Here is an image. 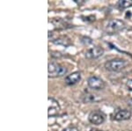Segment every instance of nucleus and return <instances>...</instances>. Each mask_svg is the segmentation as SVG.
<instances>
[{"label":"nucleus","instance_id":"6e6552de","mask_svg":"<svg viewBox=\"0 0 132 131\" xmlns=\"http://www.w3.org/2000/svg\"><path fill=\"white\" fill-rule=\"evenodd\" d=\"M104 54V49L101 47H99V46H96V47H93L89 48L88 50L86 52V57L87 59H97L101 56H103Z\"/></svg>","mask_w":132,"mask_h":131},{"label":"nucleus","instance_id":"9b49d317","mask_svg":"<svg viewBox=\"0 0 132 131\" xmlns=\"http://www.w3.org/2000/svg\"><path fill=\"white\" fill-rule=\"evenodd\" d=\"M53 42H54L55 44H56V45H62V46H64V47H67V46H69L70 44H71L70 40L65 36H61V37L57 38V39L54 40Z\"/></svg>","mask_w":132,"mask_h":131},{"label":"nucleus","instance_id":"f03ea898","mask_svg":"<svg viewBox=\"0 0 132 131\" xmlns=\"http://www.w3.org/2000/svg\"><path fill=\"white\" fill-rule=\"evenodd\" d=\"M128 65V62L126 60L120 58L111 59V60L108 61L105 63V68L108 71H112V72H118L123 69Z\"/></svg>","mask_w":132,"mask_h":131},{"label":"nucleus","instance_id":"f257e3e1","mask_svg":"<svg viewBox=\"0 0 132 131\" xmlns=\"http://www.w3.org/2000/svg\"><path fill=\"white\" fill-rule=\"evenodd\" d=\"M68 69L66 67L61 65L60 63L55 62L50 63L48 66V77H63L67 73Z\"/></svg>","mask_w":132,"mask_h":131},{"label":"nucleus","instance_id":"0eeeda50","mask_svg":"<svg viewBox=\"0 0 132 131\" xmlns=\"http://www.w3.org/2000/svg\"><path fill=\"white\" fill-rule=\"evenodd\" d=\"M132 113L131 111L127 110V109H119L113 115V120L116 121H127L131 118Z\"/></svg>","mask_w":132,"mask_h":131},{"label":"nucleus","instance_id":"a211bd4d","mask_svg":"<svg viewBox=\"0 0 132 131\" xmlns=\"http://www.w3.org/2000/svg\"><path fill=\"white\" fill-rule=\"evenodd\" d=\"M127 103H128V105H129V107L132 108V99H129L127 101Z\"/></svg>","mask_w":132,"mask_h":131},{"label":"nucleus","instance_id":"ddd939ff","mask_svg":"<svg viewBox=\"0 0 132 131\" xmlns=\"http://www.w3.org/2000/svg\"><path fill=\"white\" fill-rule=\"evenodd\" d=\"M82 20L84 21H87V22H92V21L95 20V16L91 15V16H87V17H84L82 16Z\"/></svg>","mask_w":132,"mask_h":131},{"label":"nucleus","instance_id":"9d476101","mask_svg":"<svg viewBox=\"0 0 132 131\" xmlns=\"http://www.w3.org/2000/svg\"><path fill=\"white\" fill-rule=\"evenodd\" d=\"M101 100H102V98L100 95L90 93V92L85 94L82 98V100L84 103H95V102H98V101H101Z\"/></svg>","mask_w":132,"mask_h":131},{"label":"nucleus","instance_id":"dca6fc26","mask_svg":"<svg viewBox=\"0 0 132 131\" xmlns=\"http://www.w3.org/2000/svg\"><path fill=\"white\" fill-rule=\"evenodd\" d=\"M126 85H127V88H128V89L130 90V91H132V78L128 80V81H127V84H126Z\"/></svg>","mask_w":132,"mask_h":131},{"label":"nucleus","instance_id":"7ed1b4c3","mask_svg":"<svg viewBox=\"0 0 132 131\" xmlns=\"http://www.w3.org/2000/svg\"><path fill=\"white\" fill-rule=\"evenodd\" d=\"M125 28V23L121 20H109L105 26V31L108 33H116Z\"/></svg>","mask_w":132,"mask_h":131},{"label":"nucleus","instance_id":"20e7f679","mask_svg":"<svg viewBox=\"0 0 132 131\" xmlns=\"http://www.w3.org/2000/svg\"><path fill=\"white\" fill-rule=\"evenodd\" d=\"M61 107L58 101L52 97L48 98V117H55L60 113Z\"/></svg>","mask_w":132,"mask_h":131},{"label":"nucleus","instance_id":"423d86ee","mask_svg":"<svg viewBox=\"0 0 132 131\" xmlns=\"http://www.w3.org/2000/svg\"><path fill=\"white\" fill-rule=\"evenodd\" d=\"M88 120L92 124L101 125L105 121V115L101 111H93L88 116Z\"/></svg>","mask_w":132,"mask_h":131},{"label":"nucleus","instance_id":"1a4fd4ad","mask_svg":"<svg viewBox=\"0 0 132 131\" xmlns=\"http://www.w3.org/2000/svg\"><path fill=\"white\" fill-rule=\"evenodd\" d=\"M80 80H81V73L78 71H75L65 77V83L68 85H73V84L78 83Z\"/></svg>","mask_w":132,"mask_h":131},{"label":"nucleus","instance_id":"6ab92c4d","mask_svg":"<svg viewBox=\"0 0 132 131\" xmlns=\"http://www.w3.org/2000/svg\"><path fill=\"white\" fill-rule=\"evenodd\" d=\"M90 131H102V130H100V129H96V128H92Z\"/></svg>","mask_w":132,"mask_h":131},{"label":"nucleus","instance_id":"39448f33","mask_svg":"<svg viewBox=\"0 0 132 131\" xmlns=\"http://www.w3.org/2000/svg\"><path fill=\"white\" fill-rule=\"evenodd\" d=\"M87 84L91 89L102 90L105 87V82L97 76H92L87 79Z\"/></svg>","mask_w":132,"mask_h":131},{"label":"nucleus","instance_id":"f3484780","mask_svg":"<svg viewBox=\"0 0 132 131\" xmlns=\"http://www.w3.org/2000/svg\"><path fill=\"white\" fill-rule=\"evenodd\" d=\"M72 1L75 2V3L77 4V5H82V4H84L85 2L86 1V0H72Z\"/></svg>","mask_w":132,"mask_h":131},{"label":"nucleus","instance_id":"4468645a","mask_svg":"<svg viewBox=\"0 0 132 131\" xmlns=\"http://www.w3.org/2000/svg\"><path fill=\"white\" fill-rule=\"evenodd\" d=\"M62 131H79L77 127H74V126H70V127H67V128H63L62 129Z\"/></svg>","mask_w":132,"mask_h":131},{"label":"nucleus","instance_id":"2eb2a0df","mask_svg":"<svg viewBox=\"0 0 132 131\" xmlns=\"http://www.w3.org/2000/svg\"><path fill=\"white\" fill-rule=\"evenodd\" d=\"M82 42L84 44H86V45H88V44H91L92 42H93V41L90 39V38H88V37H83L82 38Z\"/></svg>","mask_w":132,"mask_h":131},{"label":"nucleus","instance_id":"f8f14e48","mask_svg":"<svg viewBox=\"0 0 132 131\" xmlns=\"http://www.w3.org/2000/svg\"><path fill=\"white\" fill-rule=\"evenodd\" d=\"M118 5L122 9L132 7V0H118Z\"/></svg>","mask_w":132,"mask_h":131}]
</instances>
